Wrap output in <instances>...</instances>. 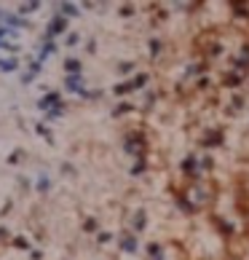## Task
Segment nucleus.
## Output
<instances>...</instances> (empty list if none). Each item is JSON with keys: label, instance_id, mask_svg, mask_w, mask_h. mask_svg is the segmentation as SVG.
<instances>
[{"label": "nucleus", "instance_id": "1", "mask_svg": "<svg viewBox=\"0 0 249 260\" xmlns=\"http://www.w3.org/2000/svg\"><path fill=\"white\" fill-rule=\"evenodd\" d=\"M183 199H185L188 207H209L215 201V188L209 185V182L198 180V182H193V185L185 188V196Z\"/></svg>", "mask_w": 249, "mask_h": 260}, {"label": "nucleus", "instance_id": "2", "mask_svg": "<svg viewBox=\"0 0 249 260\" xmlns=\"http://www.w3.org/2000/svg\"><path fill=\"white\" fill-rule=\"evenodd\" d=\"M121 244H123V249H126V252H134V249H137V239H134V236H123Z\"/></svg>", "mask_w": 249, "mask_h": 260}, {"label": "nucleus", "instance_id": "3", "mask_svg": "<svg viewBox=\"0 0 249 260\" xmlns=\"http://www.w3.org/2000/svg\"><path fill=\"white\" fill-rule=\"evenodd\" d=\"M67 89L81 91V75H70V78H67Z\"/></svg>", "mask_w": 249, "mask_h": 260}, {"label": "nucleus", "instance_id": "4", "mask_svg": "<svg viewBox=\"0 0 249 260\" xmlns=\"http://www.w3.org/2000/svg\"><path fill=\"white\" fill-rule=\"evenodd\" d=\"M62 30H64V19H59V16H56V19H54V24H51V30H49V32L54 35V32H62Z\"/></svg>", "mask_w": 249, "mask_h": 260}, {"label": "nucleus", "instance_id": "5", "mask_svg": "<svg viewBox=\"0 0 249 260\" xmlns=\"http://www.w3.org/2000/svg\"><path fill=\"white\" fill-rule=\"evenodd\" d=\"M56 102H59V97H56V94H49V97L41 102V108H49V105H56Z\"/></svg>", "mask_w": 249, "mask_h": 260}, {"label": "nucleus", "instance_id": "6", "mask_svg": "<svg viewBox=\"0 0 249 260\" xmlns=\"http://www.w3.org/2000/svg\"><path fill=\"white\" fill-rule=\"evenodd\" d=\"M78 67H81V64L75 62V59H70V62H67V70H78Z\"/></svg>", "mask_w": 249, "mask_h": 260}]
</instances>
